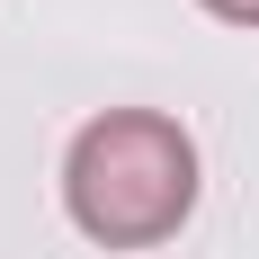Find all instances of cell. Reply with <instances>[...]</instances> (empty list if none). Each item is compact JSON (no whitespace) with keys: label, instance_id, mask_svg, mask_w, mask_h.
Listing matches in <instances>:
<instances>
[{"label":"cell","instance_id":"1","mask_svg":"<svg viewBox=\"0 0 259 259\" xmlns=\"http://www.w3.org/2000/svg\"><path fill=\"white\" fill-rule=\"evenodd\" d=\"M63 206L99 250H161L197 214V143L161 107H107L63 152Z\"/></svg>","mask_w":259,"mask_h":259},{"label":"cell","instance_id":"2","mask_svg":"<svg viewBox=\"0 0 259 259\" xmlns=\"http://www.w3.org/2000/svg\"><path fill=\"white\" fill-rule=\"evenodd\" d=\"M206 9H214L224 27H259V0H206Z\"/></svg>","mask_w":259,"mask_h":259}]
</instances>
